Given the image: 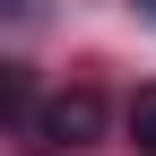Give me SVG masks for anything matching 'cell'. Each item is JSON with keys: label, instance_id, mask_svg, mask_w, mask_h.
Returning <instances> with one entry per match:
<instances>
[{"label": "cell", "instance_id": "obj_1", "mask_svg": "<svg viewBox=\"0 0 156 156\" xmlns=\"http://www.w3.org/2000/svg\"><path fill=\"white\" fill-rule=\"evenodd\" d=\"M95 139H104V95L95 87H61L26 130V147H95Z\"/></svg>", "mask_w": 156, "mask_h": 156}, {"label": "cell", "instance_id": "obj_2", "mask_svg": "<svg viewBox=\"0 0 156 156\" xmlns=\"http://www.w3.org/2000/svg\"><path fill=\"white\" fill-rule=\"evenodd\" d=\"M130 147H139V156H156V87H139V95H130Z\"/></svg>", "mask_w": 156, "mask_h": 156}, {"label": "cell", "instance_id": "obj_3", "mask_svg": "<svg viewBox=\"0 0 156 156\" xmlns=\"http://www.w3.org/2000/svg\"><path fill=\"white\" fill-rule=\"evenodd\" d=\"M147 9H156V0H147Z\"/></svg>", "mask_w": 156, "mask_h": 156}]
</instances>
